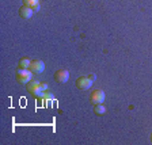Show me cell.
<instances>
[{"label":"cell","mask_w":152,"mask_h":145,"mask_svg":"<svg viewBox=\"0 0 152 145\" xmlns=\"http://www.w3.org/2000/svg\"><path fill=\"white\" fill-rule=\"evenodd\" d=\"M94 111H95V114L96 115H102V114H104L106 113V107H104L102 103H99V104H95V107H94Z\"/></svg>","instance_id":"9c48e42d"},{"label":"cell","mask_w":152,"mask_h":145,"mask_svg":"<svg viewBox=\"0 0 152 145\" xmlns=\"http://www.w3.org/2000/svg\"><path fill=\"white\" fill-rule=\"evenodd\" d=\"M33 14H34V11H33L31 7L26 6V4H23V6L19 7V15H20V18L23 19H30L33 16Z\"/></svg>","instance_id":"52a82bcc"},{"label":"cell","mask_w":152,"mask_h":145,"mask_svg":"<svg viewBox=\"0 0 152 145\" xmlns=\"http://www.w3.org/2000/svg\"><path fill=\"white\" fill-rule=\"evenodd\" d=\"M26 88H27V91L31 95H34V96H41V94L44 92L42 91V87H41V82H38L37 79L30 80V82L26 84Z\"/></svg>","instance_id":"6da1fadb"},{"label":"cell","mask_w":152,"mask_h":145,"mask_svg":"<svg viewBox=\"0 0 152 145\" xmlns=\"http://www.w3.org/2000/svg\"><path fill=\"white\" fill-rule=\"evenodd\" d=\"M33 75L34 73L30 69H19L16 72V80H18L19 84H27L33 79Z\"/></svg>","instance_id":"7a4b0ae2"},{"label":"cell","mask_w":152,"mask_h":145,"mask_svg":"<svg viewBox=\"0 0 152 145\" xmlns=\"http://www.w3.org/2000/svg\"><path fill=\"white\" fill-rule=\"evenodd\" d=\"M41 87H42V91H46V90H48V87H49V85H48L46 83H41Z\"/></svg>","instance_id":"4fadbf2b"},{"label":"cell","mask_w":152,"mask_h":145,"mask_svg":"<svg viewBox=\"0 0 152 145\" xmlns=\"http://www.w3.org/2000/svg\"><path fill=\"white\" fill-rule=\"evenodd\" d=\"M38 3H39V0H23V4H26V6H28V7H33Z\"/></svg>","instance_id":"8fae6325"},{"label":"cell","mask_w":152,"mask_h":145,"mask_svg":"<svg viewBox=\"0 0 152 145\" xmlns=\"http://www.w3.org/2000/svg\"><path fill=\"white\" fill-rule=\"evenodd\" d=\"M28 69L31 71L34 75H41V73L45 71V63L41 60H33L31 63H30Z\"/></svg>","instance_id":"5b68a950"},{"label":"cell","mask_w":152,"mask_h":145,"mask_svg":"<svg viewBox=\"0 0 152 145\" xmlns=\"http://www.w3.org/2000/svg\"><path fill=\"white\" fill-rule=\"evenodd\" d=\"M104 92L103 90H94V91L90 94V102L92 104H99V103H103L104 101Z\"/></svg>","instance_id":"277c9868"},{"label":"cell","mask_w":152,"mask_h":145,"mask_svg":"<svg viewBox=\"0 0 152 145\" xmlns=\"http://www.w3.org/2000/svg\"><path fill=\"white\" fill-rule=\"evenodd\" d=\"M30 63H31V60H30L28 57H23V58H20V60H19V69H28Z\"/></svg>","instance_id":"ba28073f"},{"label":"cell","mask_w":152,"mask_h":145,"mask_svg":"<svg viewBox=\"0 0 152 145\" xmlns=\"http://www.w3.org/2000/svg\"><path fill=\"white\" fill-rule=\"evenodd\" d=\"M92 83H94V80L90 77V75L88 76H80V77L76 79V87L79 90L86 91V90H88L90 87H91Z\"/></svg>","instance_id":"3957f363"},{"label":"cell","mask_w":152,"mask_h":145,"mask_svg":"<svg viewBox=\"0 0 152 145\" xmlns=\"http://www.w3.org/2000/svg\"><path fill=\"white\" fill-rule=\"evenodd\" d=\"M31 8H33V11H34V12H38V11H39V3L35 4V6H33Z\"/></svg>","instance_id":"7c38bea8"},{"label":"cell","mask_w":152,"mask_h":145,"mask_svg":"<svg viewBox=\"0 0 152 145\" xmlns=\"http://www.w3.org/2000/svg\"><path fill=\"white\" fill-rule=\"evenodd\" d=\"M54 80H56L57 83H61V84H64V83H66L68 80H69V72H68L66 69L57 71V72L54 73Z\"/></svg>","instance_id":"8992f818"},{"label":"cell","mask_w":152,"mask_h":145,"mask_svg":"<svg viewBox=\"0 0 152 145\" xmlns=\"http://www.w3.org/2000/svg\"><path fill=\"white\" fill-rule=\"evenodd\" d=\"M41 98L46 99V101H52V99H53L54 96H53V94H50V92L44 91V92H42V94H41Z\"/></svg>","instance_id":"30bf717a"},{"label":"cell","mask_w":152,"mask_h":145,"mask_svg":"<svg viewBox=\"0 0 152 145\" xmlns=\"http://www.w3.org/2000/svg\"><path fill=\"white\" fill-rule=\"evenodd\" d=\"M151 142H152V133H151Z\"/></svg>","instance_id":"5bb4252c"}]
</instances>
